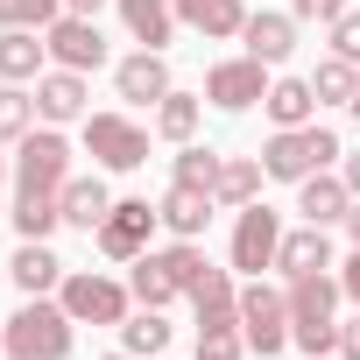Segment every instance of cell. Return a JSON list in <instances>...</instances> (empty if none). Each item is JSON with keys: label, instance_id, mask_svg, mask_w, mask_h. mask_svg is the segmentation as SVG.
I'll return each mask as SVG.
<instances>
[{"label": "cell", "instance_id": "cell-13", "mask_svg": "<svg viewBox=\"0 0 360 360\" xmlns=\"http://www.w3.org/2000/svg\"><path fill=\"white\" fill-rule=\"evenodd\" d=\"M85 71H43L36 78V113H43V127H71V120H85Z\"/></svg>", "mask_w": 360, "mask_h": 360}, {"label": "cell", "instance_id": "cell-41", "mask_svg": "<svg viewBox=\"0 0 360 360\" xmlns=\"http://www.w3.org/2000/svg\"><path fill=\"white\" fill-rule=\"evenodd\" d=\"M106 360H141V353H106Z\"/></svg>", "mask_w": 360, "mask_h": 360}, {"label": "cell", "instance_id": "cell-18", "mask_svg": "<svg viewBox=\"0 0 360 360\" xmlns=\"http://www.w3.org/2000/svg\"><path fill=\"white\" fill-rule=\"evenodd\" d=\"M43 64H50L43 29H0V85H29L43 78Z\"/></svg>", "mask_w": 360, "mask_h": 360}, {"label": "cell", "instance_id": "cell-7", "mask_svg": "<svg viewBox=\"0 0 360 360\" xmlns=\"http://www.w3.org/2000/svg\"><path fill=\"white\" fill-rule=\"evenodd\" d=\"M85 155L99 169H141L148 162V127H134L127 113H85Z\"/></svg>", "mask_w": 360, "mask_h": 360}, {"label": "cell", "instance_id": "cell-29", "mask_svg": "<svg viewBox=\"0 0 360 360\" xmlns=\"http://www.w3.org/2000/svg\"><path fill=\"white\" fill-rule=\"evenodd\" d=\"M311 92H318V106H353V99H360V64L325 57V64L311 71Z\"/></svg>", "mask_w": 360, "mask_h": 360}, {"label": "cell", "instance_id": "cell-34", "mask_svg": "<svg viewBox=\"0 0 360 360\" xmlns=\"http://www.w3.org/2000/svg\"><path fill=\"white\" fill-rule=\"evenodd\" d=\"M332 57H346V64H360V15L346 8L339 22H332Z\"/></svg>", "mask_w": 360, "mask_h": 360}, {"label": "cell", "instance_id": "cell-31", "mask_svg": "<svg viewBox=\"0 0 360 360\" xmlns=\"http://www.w3.org/2000/svg\"><path fill=\"white\" fill-rule=\"evenodd\" d=\"M219 162H226L219 148H191V141H184V155L169 162V184H205V191H212V184H219Z\"/></svg>", "mask_w": 360, "mask_h": 360}, {"label": "cell", "instance_id": "cell-37", "mask_svg": "<svg viewBox=\"0 0 360 360\" xmlns=\"http://www.w3.org/2000/svg\"><path fill=\"white\" fill-rule=\"evenodd\" d=\"M339 360H360V318L339 325Z\"/></svg>", "mask_w": 360, "mask_h": 360}, {"label": "cell", "instance_id": "cell-16", "mask_svg": "<svg viewBox=\"0 0 360 360\" xmlns=\"http://www.w3.org/2000/svg\"><path fill=\"white\" fill-rule=\"evenodd\" d=\"M297 212H304V226H346V212H353L346 176H332V169L304 176V184H297Z\"/></svg>", "mask_w": 360, "mask_h": 360}, {"label": "cell", "instance_id": "cell-43", "mask_svg": "<svg viewBox=\"0 0 360 360\" xmlns=\"http://www.w3.org/2000/svg\"><path fill=\"white\" fill-rule=\"evenodd\" d=\"M346 113H353V120H360V99H353V106H346Z\"/></svg>", "mask_w": 360, "mask_h": 360}, {"label": "cell", "instance_id": "cell-33", "mask_svg": "<svg viewBox=\"0 0 360 360\" xmlns=\"http://www.w3.org/2000/svg\"><path fill=\"white\" fill-rule=\"evenodd\" d=\"M198 360H248V332H240V325L198 332Z\"/></svg>", "mask_w": 360, "mask_h": 360}, {"label": "cell", "instance_id": "cell-1", "mask_svg": "<svg viewBox=\"0 0 360 360\" xmlns=\"http://www.w3.org/2000/svg\"><path fill=\"white\" fill-rule=\"evenodd\" d=\"M64 184H71V141L64 127H29L15 141V233L50 240L64 226Z\"/></svg>", "mask_w": 360, "mask_h": 360}, {"label": "cell", "instance_id": "cell-9", "mask_svg": "<svg viewBox=\"0 0 360 360\" xmlns=\"http://www.w3.org/2000/svg\"><path fill=\"white\" fill-rule=\"evenodd\" d=\"M162 226V212L148 205V198H113V212L99 219V255L106 262H134V255H148V233Z\"/></svg>", "mask_w": 360, "mask_h": 360}, {"label": "cell", "instance_id": "cell-19", "mask_svg": "<svg viewBox=\"0 0 360 360\" xmlns=\"http://www.w3.org/2000/svg\"><path fill=\"white\" fill-rule=\"evenodd\" d=\"M169 8H176L184 29H198V36H212V43H226V36L248 29V0H169Z\"/></svg>", "mask_w": 360, "mask_h": 360}, {"label": "cell", "instance_id": "cell-40", "mask_svg": "<svg viewBox=\"0 0 360 360\" xmlns=\"http://www.w3.org/2000/svg\"><path fill=\"white\" fill-rule=\"evenodd\" d=\"M346 233H353V248H360V198H353V212H346Z\"/></svg>", "mask_w": 360, "mask_h": 360}, {"label": "cell", "instance_id": "cell-27", "mask_svg": "<svg viewBox=\"0 0 360 360\" xmlns=\"http://www.w3.org/2000/svg\"><path fill=\"white\" fill-rule=\"evenodd\" d=\"M120 346H127V353H141V360H155V353L169 346V318H162L155 304L127 311V318H120Z\"/></svg>", "mask_w": 360, "mask_h": 360}, {"label": "cell", "instance_id": "cell-38", "mask_svg": "<svg viewBox=\"0 0 360 360\" xmlns=\"http://www.w3.org/2000/svg\"><path fill=\"white\" fill-rule=\"evenodd\" d=\"M339 176H346V191H353V198H360V148H353V155H346V169H339Z\"/></svg>", "mask_w": 360, "mask_h": 360}, {"label": "cell", "instance_id": "cell-11", "mask_svg": "<svg viewBox=\"0 0 360 360\" xmlns=\"http://www.w3.org/2000/svg\"><path fill=\"white\" fill-rule=\"evenodd\" d=\"M43 43H50V64H64V71H99L106 64V36H99L92 15H57L43 29Z\"/></svg>", "mask_w": 360, "mask_h": 360}, {"label": "cell", "instance_id": "cell-23", "mask_svg": "<svg viewBox=\"0 0 360 360\" xmlns=\"http://www.w3.org/2000/svg\"><path fill=\"white\" fill-rule=\"evenodd\" d=\"M276 269H283V276H318V269H332V240H325V226H297V233H283Z\"/></svg>", "mask_w": 360, "mask_h": 360}, {"label": "cell", "instance_id": "cell-28", "mask_svg": "<svg viewBox=\"0 0 360 360\" xmlns=\"http://www.w3.org/2000/svg\"><path fill=\"white\" fill-rule=\"evenodd\" d=\"M198 113H205V106H198L191 92H176V85H169V92L155 99V134H162V141H176V148H184V141L198 134Z\"/></svg>", "mask_w": 360, "mask_h": 360}, {"label": "cell", "instance_id": "cell-44", "mask_svg": "<svg viewBox=\"0 0 360 360\" xmlns=\"http://www.w3.org/2000/svg\"><path fill=\"white\" fill-rule=\"evenodd\" d=\"M0 353H8V339H0Z\"/></svg>", "mask_w": 360, "mask_h": 360}, {"label": "cell", "instance_id": "cell-15", "mask_svg": "<svg viewBox=\"0 0 360 360\" xmlns=\"http://www.w3.org/2000/svg\"><path fill=\"white\" fill-rule=\"evenodd\" d=\"M155 212H162V226H169L176 240H198V233L212 226V212H219V198H212L205 184H169Z\"/></svg>", "mask_w": 360, "mask_h": 360}, {"label": "cell", "instance_id": "cell-21", "mask_svg": "<svg viewBox=\"0 0 360 360\" xmlns=\"http://www.w3.org/2000/svg\"><path fill=\"white\" fill-rule=\"evenodd\" d=\"M8 276H15L22 297H50V290H64V262L50 255V240H22L15 262H8Z\"/></svg>", "mask_w": 360, "mask_h": 360}, {"label": "cell", "instance_id": "cell-24", "mask_svg": "<svg viewBox=\"0 0 360 360\" xmlns=\"http://www.w3.org/2000/svg\"><path fill=\"white\" fill-rule=\"evenodd\" d=\"M120 22H127V36L141 50H162L176 36V8H169V0H120Z\"/></svg>", "mask_w": 360, "mask_h": 360}, {"label": "cell", "instance_id": "cell-14", "mask_svg": "<svg viewBox=\"0 0 360 360\" xmlns=\"http://www.w3.org/2000/svg\"><path fill=\"white\" fill-rule=\"evenodd\" d=\"M191 318H198V332L240 325V283H233L226 269H205V276L191 283Z\"/></svg>", "mask_w": 360, "mask_h": 360}, {"label": "cell", "instance_id": "cell-25", "mask_svg": "<svg viewBox=\"0 0 360 360\" xmlns=\"http://www.w3.org/2000/svg\"><path fill=\"white\" fill-rule=\"evenodd\" d=\"M262 106H269L276 127H304V120H318V92H311V78H276Z\"/></svg>", "mask_w": 360, "mask_h": 360}, {"label": "cell", "instance_id": "cell-39", "mask_svg": "<svg viewBox=\"0 0 360 360\" xmlns=\"http://www.w3.org/2000/svg\"><path fill=\"white\" fill-rule=\"evenodd\" d=\"M106 0H64V15H99Z\"/></svg>", "mask_w": 360, "mask_h": 360}, {"label": "cell", "instance_id": "cell-32", "mask_svg": "<svg viewBox=\"0 0 360 360\" xmlns=\"http://www.w3.org/2000/svg\"><path fill=\"white\" fill-rule=\"evenodd\" d=\"M64 0H0V29H50Z\"/></svg>", "mask_w": 360, "mask_h": 360}, {"label": "cell", "instance_id": "cell-26", "mask_svg": "<svg viewBox=\"0 0 360 360\" xmlns=\"http://www.w3.org/2000/svg\"><path fill=\"white\" fill-rule=\"evenodd\" d=\"M262 176H269V169H262L255 155H226V162H219V184H212V198L240 212V205H255V198H262Z\"/></svg>", "mask_w": 360, "mask_h": 360}, {"label": "cell", "instance_id": "cell-30", "mask_svg": "<svg viewBox=\"0 0 360 360\" xmlns=\"http://www.w3.org/2000/svg\"><path fill=\"white\" fill-rule=\"evenodd\" d=\"M36 120H43V113H36V92H22V85H0V141H22Z\"/></svg>", "mask_w": 360, "mask_h": 360}, {"label": "cell", "instance_id": "cell-10", "mask_svg": "<svg viewBox=\"0 0 360 360\" xmlns=\"http://www.w3.org/2000/svg\"><path fill=\"white\" fill-rule=\"evenodd\" d=\"M269 64L262 57H226V64H212L205 71V99L219 106V113H248L255 99H269Z\"/></svg>", "mask_w": 360, "mask_h": 360}, {"label": "cell", "instance_id": "cell-12", "mask_svg": "<svg viewBox=\"0 0 360 360\" xmlns=\"http://www.w3.org/2000/svg\"><path fill=\"white\" fill-rule=\"evenodd\" d=\"M276 248H283V212H269L262 198L240 205V226H233V269L262 276V269H276Z\"/></svg>", "mask_w": 360, "mask_h": 360}, {"label": "cell", "instance_id": "cell-42", "mask_svg": "<svg viewBox=\"0 0 360 360\" xmlns=\"http://www.w3.org/2000/svg\"><path fill=\"white\" fill-rule=\"evenodd\" d=\"M0 191H8V162H0Z\"/></svg>", "mask_w": 360, "mask_h": 360}, {"label": "cell", "instance_id": "cell-6", "mask_svg": "<svg viewBox=\"0 0 360 360\" xmlns=\"http://www.w3.org/2000/svg\"><path fill=\"white\" fill-rule=\"evenodd\" d=\"M240 332H248V353L276 360V353L290 346V297H283V290H269L262 276H255V283H240Z\"/></svg>", "mask_w": 360, "mask_h": 360}, {"label": "cell", "instance_id": "cell-2", "mask_svg": "<svg viewBox=\"0 0 360 360\" xmlns=\"http://www.w3.org/2000/svg\"><path fill=\"white\" fill-rule=\"evenodd\" d=\"M283 297H290V346H304L311 360H325V353L339 346V318H332L339 297H346L339 276H325V269H318V276H290Z\"/></svg>", "mask_w": 360, "mask_h": 360}, {"label": "cell", "instance_id": "cell-4", "mask_svg": "<svg viewBox=\"0 0 360 360\" xmlns=\"http://www.w3.org/2000/svg\"><path fill=\"white\" fill-rule=\"evenodd\" d=\"M71 332H78V318L50 297H22V311L0 325L8 360H71Z\"/></svg>", "mask_w": 360, "mask_h": 360}, {"label": "cell", "instance_id": "cell-36", "mask_svg": "<svg viewBox=\"0 0 360 360\" xmlns=\"http://www.w3.org/2000/svg\"><path fill=\"white\" fill-rule=\"evenodd\" d=\"M339 290H346V297H353V304H360V248H353V255H346V262H339Z\"/></svg>", "mask_w": 360, "mask_h": 360}, {"label": "cell", "instance_id": "cell-22", "mask_svg": "<svg viewBox=\"0 0 360 360\" xmlns=\"http://www.w3.org/2000/svg\"><path fill=\"white\" fill-rule=\"evenodd\" d=\"M57 205H64V226H78V233H99V219L113 212V191H106V176L92 169V176H71Z\"/></svg>", "mask_w": 360, "mask_h": 360}, {"label": "cell", "instance_id": "cell-8", "mask_svg": "<svg viewBox=\"0 0 360 360\" xmlns=\"http://www.w3.org/2000/svg\"><path fill=\"white\" fill-rule=\"evenodd\" d=\"M57 304H64L78 325H120V318H127V304H134V290H127V283H113V276L78 269V276H64Z\"/></svg>", "mask_w": 360, "mask_h": 360}, {"label": "cell", "instance_id": "cell-35", "mask_svg": "<svg viewBox=\"0 0 360 360\" xmlns=\"http://www.w3.org/2000/svg\"><path fill=\"white\" fill-rule=\"evenodd\" d=\"M290 15H297V22H325V29H332V22L346 15V0H290Z\"/></svg>", "mask_w": 360, "mask_h": 360}, {"label": "cell", "instance_id": "cell-5", "mask_svg": "<svg viewBox=\"0 0 360 360\" xmlns=\"http://www.w3.org/2000/svg\"><path fill=\"white\" fill-rule=\"evenodd\" d=\"M332 155H346V148H339V134H332V127H318V120H304V127H276V134H269L262 169H269V176H283V184H304V176L332 169Z\"/></svg>", "mask_w": 360, "mask_h": 360}, {"label": "cell", "instance_id": "cell-17", "mask_svg": "<svg viewBox=\"0 0 360 360\" xmlns=\"http://www.w3.org/2000/svg\"><path fill=\"white\" fill-rule=\"evenodd\" d=\"M113 85H120V99L155 106V99L169 92V64H162V50H134V57H120V64H113Z\"/></svg>", "mask_w": 360, "mask_h": 360}, {"label": "cell", "instance_id": "cell-3", "mask_svg": "<svg viewBox=\"0 0 360 360\" xmlns=\"http://www.w3.org/2000/svg\"><path fill=\"white\" fill-rule=\"evenodd\" d=\"M134 276H127V290H134V304H176V297H191V283L212 269L205 255H198V240H176V248H148V255H134L127 262Z\"/></svg>", "mask_w": 360, "mask_h": 360}, {"label": "cell", "instance_id": "cell-20", "mask_svg": "<svg viewBox=\"0 0 360 360\" xmlns=\"http://www.w3.org/2000/svg\"><path fill=\"white\" fill-rule=\"evenodd\" d=\"M240 43H248V57H262V64H283V57L297 50V15L255 8V15H248V29H240Z\"/></svg>", "mask_w": 360, "mask_h": 360}]
</instances>
